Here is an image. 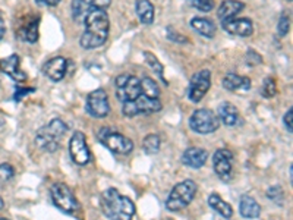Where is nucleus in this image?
<instances>
[{
  "label": "nucleus",
  "mask_w": 293,
  "mask_h": 220,
  "mask_svg": "<svg viewBox=\"0 0 293 220\" xmlns=\"http://www.w3.org/2000/svg\"><path fill=\"white\" fill-rule=\"evenodd\" d=\"M85 31L81 36V46L84 49H97L109 39L110 31V19L104 9H97L89 12L84 18Z\"/></svg>",
  "instance_id": "1"
},
{
  "label": "nucleus",
  "mask_w": 293,
  "mask_h": 220,
  "mask_svg": "<svg viewBox=\"0 0 293 220\" xmlns=\"http://www.w3.org/2000/svg\"><path fill=\"white\" fill-rule=\"evenodd\" d=\"M100 207L110 220H132L135 216L134 201L122 195L117 190H106L100 197Z\"/></svg>",
  "instance_id": "2"
},
{
  "label": "nucleus",
  "mask_w": 293,
  "mask_h": 220,
  "mask_svg": "<svg viewBox=\"0 0 293 220\" xmlns=\"http://www.w3.org/2000/svg\"><path fill=\"white\" fill-rule=\"evenodd\" d=\"M198 186L192 179L179 182L167 197L166 208L170 211H179L182 208L188 207L192 203V200L195 198Z\"/></svg>",
  "instance_id": "3"
},
{
  "label": "nucleus",
  "mask_w": 293,
  "mask_h": 220,
  "mask_svg": "<svg viewBox=\"0 0 293 220\" xmlns=\"http://www.w3.org/2000/svg\"><path fill=\"white\" fill-rule=\"evenodd\" d=\"M100 143L116 154H129L134 150V143L120 132L112 131L110 128H103L99 132Z\"/></svg>",
  "instance_id": "4"
},
{
  "label": "nucleus",
  "mask_w": 293,
  "mask_h": 220,
  "mask_svg": "<svg viewBox=\"0 0 293 220\" xmlns=\"http://www.w3.org/2000/svg\"><path fill=\"white\" fill-rule=\"evenodd\" d=\"M189 127L193 132H197L200 135H208L218 130L220 120L213 110L198 109L189 117Z\"/></svg>",
  "instance_id": "5"
},
{
  "label": "nucleus",
  "mask_w": 293,
  "mask_h": 220,
  "mask_svg": "<svg viewBox=\"0 0 293 220\" xmlns=\"http://www.w3.org/2000/svg\"><path fill=\"white\" fill-rule=\"evenodd\" d=\"M163 107V104L160 102V99H151L147 96L141 94L138 99L123 103L122 106V113L125 116H138V115H153L160 112Z\"/></svg>",
  "instance_id": "6"
},
{
  "label": "nucleus",
  "mask_w": 293,
  "mask_h": 220,
  "mask_svg": "<svg viewBox=\"0 0 293 220\" xmlns=\"http://www.w3.org/2000/svg\"><path fill=\"white\" fill-rule=\"evenodd\" d=\"M116 97L123 102H132L135 99H138L142 94V88H141V79L134 77L131 74H120L116 78Z\"/></svg>",
  "instance_id": "7"
},
{
  "label": "nucleus",
  "mask_w": 293,
  "mask_h": 220,
  "mask_svg": "<svg viewBox=\"0 0 293 220\" xmlns=\"http://www.w3.org/2000/svg\"><path fill=\"white\" fill-rule=\"evenodd\" d=\"M51 200L53 204L57 208H60L62 211L72 214L79 208V203H78L77 197L71 191V188L68 185H64L62 182H57L51 186Z\"/></svg>",
  "instance_id": "8"
},
{
  "label": "nucleus",
  "mask_w": 293,
  "mask_h": 220,
  "mask_svg": "<svg viewBox=\"0 0 293 220\" xmlns=\"http://www.w3.org/2000/svg\"><path fill=\"white\" fill-rule=\"evenodd\" d=\"M211 87V72L208 69H201L192 75L188 88V97L192 103H200Z\"/></svg>",
  "instance_id": "9"
},
{
  "label": "nucleus",
  "mask_w": 293,
  "mask_h": 220,
  "mask_svg": "<svg viewBox=\"0 0 293 220\" xmlns=\"http://www.w3.org/2000/svg\"><path fill=\"white\" fill-rule=\"evenodd\" d=\"M85 109L92 117L102 119V117L107 116L110 113V104H109L107 92L103 88L91 91L87 97Z\"/></svg>",
  "instance_id": "10"
},
{
  "label": "nucleus",
  "mask_w": 293,
  "mask_h": 220,
  "mask_svg": "<svg viewBox=\"0 0 293 220\" xmlns=\"http://www.w3.org/2000/svg\"><path fill=\"white\" fill-rule=\"evenodd\" d=\"M69 153H71L74 163H77L79 166H85L91 160V153H89L87 138H85L84 132H81V131L74 132V135L71 137V141H69Z\"/></svg>",
  "instance_id": "11"
},
{
  "label": "nucleus",
  "mask_w": 293,
  "mask_h": 220,
  "mask_svg": "<svg viewBox=\"0 0 293 220\" xmlns=\"http://www.w3.org/2000/svg\"><path fill=\"white\" fill-rule=\"evenodd\" d=\"M233 153L227 148H218L213 155V165L217 176L224 182H229L233 172Z\"/></svg>",
  "instance_id": "12"
},
{
  "label": "nucleus",
  "mask_w": 293,
  "mask_h": 220,
  "mask_svg": "<svg viewBox=\"0 0 293 220\" xmlns=\"http://www.w3.org/2000/svg\"><path fill=\"white\" fill-rule=\"evenodd\" d=\"M112 0H72V16L78 22H84V18L92 11L97 9H107L110 6Z\"/></svg>",
  "instance_id": "13"
},
{
  "label": "nucleus",
  "mask_w": 293,
  "mask_h": 220,
  "mask_svg": "<svg viewBox=\"0 0 293 220\" xmlns=\"http://www.w3.org/2000/svg\"><path fill=\"white\" fill-rule=\"evenodd\" d=\"M43 72L44 75L49 78L53 82H59L62 81L68 72V60L62 56H56L50 60H47L43 66Z\"/></svg>",
  "instance_id": "14"
},
{
  "label": "nucleus",
  "mask_w": 293,
  "mask_h": 220,
  "mask_svg": "<svg viewBox=\"0 0 293 220\" xmlns=\"http://www.w3.org/2000/svg\"><path fill=\"white\" fill-rule=\"evenodd\" d=\"M39 25H40V16L34 15L32 18L29 16L28 19L24 21V24L16 29V37L21 41L25 43H37L39 40Z\"/></svg>",
  "instance_id": "15"
},
{
  "label": "nucleus",
  "mask_w": 293,
  "mask_h": 220,
  "mask_svg": "<svg viewBox=\"0 0 293 220\" xmlns=\"http://www.w3.org/2000/svg\"><path fill=\"white\" fill-rule=\"evenodd\" d=\"M221 26L224 28L226 33L232 36H239V37H249L254 34V24L248 18L241 19H230L226 22H221Z\"/></svg>",
  "instance_id": "16"
},
{
  "label": "nucleus",
  "mask_w": 293,
  "mask_h": 220,
  "mask_svg": "<svg viewBox=\"0 0 293 220\" xmlns=\"http://www.w3.org/2000/svg\"><path fill=\"white\" fill-rule=\"evenodd\" d=\"M19 62H21V59H19L18 54H11L9 57L0 60V71H2L3 74L9 75L13 81L22 82V81L26 79V75L25 72L21 69V64H19Z\"/></svg>",
  "instance_id": "17"
},
{
  "label": "nucleus",
  "mask_w": 293,
  "mask_h": 220,
  "mask_svg": "<svg viewBox=\"0 0 293 220\" xmlns=\"http://www.w3.org/2000/svg\"><path fill=\"white\" fill-rule=\"evenodd\" d=\"M217 117L220 122H223L226 127H236L241 122L238 107L230 102H223L217 109Z\"/></svg>",
  "instance_id": "18"
},
{
  "label": "nucleus",
  "mask_w": 293,
  "mask_h": 220,
  "mask_svg": "<svg viewBox=\"0 0 293 220\" xmlns=\"http://www.w3.org/2000/svg\"><path fill=\"white\" fill-rule=\"evenodd\" d=\"M207 159H208L207 150L200 147H191L182 155V163L191 169H200L207 163Z\"/></svg>",
  "instance_id": "19"
},
{
  "label": "nucleus",
  "mask_w": 293,
  "mask_h": 220,
  "mask_svg": "<svg viewBox=\"0 0 293 220\" xmlns=\"http://www.w3.org/2000/svg\"><path fill=\"white\" fill-rule=\"evenodd\" d=\"M243 9H245V3L239 0H223L217 9V16L220 22H226L230 19H235V16L242 12Z\"/></svg>",
  "instance_id": "20"
},
{
  "label": "nucleus",
  "mask_w": 293,
  "mask_h": 220,
  "mask_svg": "<svg viewBox=\"0 0 293 220\" xmlns=\"http://www.w3.org/2000/svg\"><path fill=\"white\" fill-rule=\"evenodd\" d=\"M239 211L245 219H258L261 214V207L251 195H242L239 201Z\"/></svg>",
  "instance_id": "21"
},
{
  "label": "nucleus",
  "mask_w": 293,
  "mask_h": 220,
  "mask_svg": "<svg viewBox=\"0 0 293 220\" xmlns=\"http://www.w3.org/2000/svg\"><path fill=\"white\" fill-rule=\"evenodd\" d=\"M223 87L229 91H248L251 88V79L238 74H227L223 78Z\"/></svg>",
  "instance_id": "22"
},
{
  "label": "nucleus",
  "mask_w": 293,
  "mask_h": 220,
  "mask_svg": "<svg viewBox=\"0 0 293 220\" xmlns=\"http://www.w3.org/2000/svg\"><path fill=\"white\" fill-rule=\"evenodd\" d=\"M191 26L205 39H213L216 36V24L208 18H200V16L192 18Z\"/></svg>",
  "instance_id": "23"
},
{
  "label": "nucleus",
  "mask_w": 293,
  "mask_h": 220,
  "mask_svg": "<svg viewBox=\"0 0 293 220\" xmlns=\"http://www.w3.org/2000/svg\"><path fill=\"white\" fill-rule=\"evenodd\" d=\"M36 144H37L39 148L47 151V153H54V151H57L59 147H60V140L51 137L50 134L44 132L43 130H40L39 132H37V137H36Z\"/></svg>",
  "instance_id": "24"
},
{
  "label": "nucleus",
  "mask_w": 293,
  "mask_h": 220,
  "mask_svg": "<svg viewBox=\"0 0 293 220\" xmlns=\"http://www.w3.org/2000/svg\"><path fill=\"white\" fill-rule=\"evenodd\" d=\"M137 15L140 18L141 24L151 25L154 22V6L150 0H137L135 3Z\"/></svg>",
  "instance_id": "25"
},
{
  "label": "nucleus",
  "mask_w": 293,
  "mask_h": 220,
  "mask_svg": "<svg viewBox=\"0 0 293 220\" xmlns=\"http://www.w3.org/2000/svg\"><path fill=\"white\" fill-rule=\"evenodd\" d=\"M208 206L213 208L214 211H217L221 217L224 219H230L233 216V208L229 203H226L218 194H211L208 197Z\"/></svg>",
  "instance_id": "26"
},
{
  "label": "nucleus",
  "mask_w": 293,
  "mask_h": 220,
  "mask_svg": "<svg viewBox=\"0 0 293 220\" xmlns=\"http://www.w3.org/2000/svg\"><path fill=\"white\" fill-rule=\"evenodd\" d=\"M41 130L44 131V132H47V134H50L51 137L60 140L64 134L68 132V125L64 123L62 119L56 117V119H51L50 122H49L46 127H43Z\"/></svg>",
  "instance_id": "27"
},
{
  "label": "nucleus",
  "mask_w": 293,
  "mask_h": 220,
  "mask_svg": "<svg viewBox=\"0 0 293 220\" xmlns=\"http://www.w3.org/2000/svg\"><path fill=\"white\" fill-rule=\"evenodd\" d=\"M141 88H142V96H147V97H151V99H158L160 97V87H158L157 81H154L153 78H141Z\"/></svg>",
  "instance_id": "28"
},
{
  "label": "nucleus",
  "mask_w": 293,
  "mask_h": 220,
  "mask_svg": "<svg viewBox=\"0 0 293 220\" xmlns=\"http://www.w3.org/2000/svg\"><path fill=\"white\" fill-rule=\"evenodd\" d=\"M142 147H144V151L147 154H155L158 153L160 147H161V138L158 134H150L144 138L142 141Z\"/></svg>",
  "instance_id": "29"
},
{
  "label": "nucleus",
  "mask_w": 293,
  "mask_h": 220,
  "mask_svg": "<svg viewBox=\"0 0 293 220\" xmlns=\"http://www.w3.org/2000/svg\"><path fill=\"white\" fill-rule=\"evenodd\" d=\"M142 54H144V57H145V60H147L148 66H150L154 72L160 77V79H161L165 84H167V79L165 78V68L161 65V62H160L151 52H144Z\"/></svg>",
  "instance_id": "30"
},
{
  "label": "nucleus",
  "mask_w": 293,
  "mask_h": 220,
  "mask_svg": "<svg viewBox=\"0 0 293 220\" xmlns=\"http://www.w3.org/2000/svg\"><path fill=\"white\" fill-rule=\"evenodd\" d=\"M267 197L273 203H276L279 206H283V203H284V191L280 185H274V186L268 188Z\"/></svg>",
  "instance_id": "31"
},
{
  "label": "nucleus",
  "mask_w": 293,
  "mask_h": 220,
  "mask_svg": "<svg viewBox=\"0 0 293 220\" xmlns=\"http://www.w3.org/2000/svg\"><path fill=\"white\" fill-rule=\"evenodd\" d=\"M276 94H277L276 81L271 77L266 78V81H264V84H263V96H264L266 99H273Z\"/></svg>",
  "instance_id": "32"
},
{
  "label": "nucleus",
  "mask_w": 293,
  "mask_h": 220,
  "mask_svg": "<svg viewBox=\"0 0 293 220\" xmlns=\"http://www.w3.org/2000/svg\"><path fill=\"white\" fill-rule=\"evenodd\" d=\"M188 3L201 12H210L214 9V0H188Z\"/></svg>",
  "instance_id": "33"
},
{
  "label": "nucleus",
  "mask_w": 293,
  "mask_h": 220,
  "mask_svg": "<svg viewBox=\"0 0 293 220\" xmlns=\"http://www.w3.org/2000/svg\"><path fill=\"white\" fill-rule=\"evenodd\" d=\"M13 176H15V169H13V166L8 165V163H2V165H0V183L11 181Z\"/></svg>",
  "instance_id": "34"
},
{
  "label": "nucleus",
  "mask_w": 293,
  "mask_h": 220,
  "mask_svg": "<svg viewBox=\"0 0 293 220\" xmlns=\"http://www.w3.org/2000/svg\"><path fill=\"white\" fill-rule=\"evenodd\" d=\"M289 28H290V19L289 16L286 15H281L280 19H279V25H277V33L280 37H284L287 33H289Z\"/></svg>",
  "instance_id": "35"
},
{
  "label": "nucleus",
  "mask_w": 293,
  "mask_h": 220,
  "mask_svg": "<svg viewBox=\"0 0 293 220\" xmlns=\"http://www.w3.org/2000/svg\"><path fill=\"white\" fill-rule=\"evenodd\" d=\"M246 64H248L249 66L261 64V56H259V54H256L254 50H249V52L246 53Z\"/></svg>",
  "instance_id": "36"
},
{
  "label": "nucleus",
  "mask_w": 293,
  "mask_h": 220,
  "mask_svg": "<svg viewBox=\"0 0 293 220\" xmlns=\"http://www.w3.org/2000/svg\"><path fill=\"white\" fill-rule=\"evenodd\" d=\"M283 122H284V127L287 128V131H289V132H292L293 131V110L292 109H289V110H287V113H286L284 117H283Z\"/></svg>",
  "instance_id": "37"
},
{
  "label": "nucleus",
  "mask_w": 293,
  "mask_h": 220,
  "mask_svg": "<svg viewBox=\"0 0 293 220\" xmlns=\"http://www.w3.org/2000/svg\"><path fill=\"white\" fill-rule=\"evenodd\" d=\"M167 36H169V39L173 40V41H178V43H186V37L179 36L178 33H175L172 28H167Z\"/></svg>",
  "instance_id": "38"
},
{
  "label": "nucleus",
  "mask_w": 293,
  "mask_h": 220,
  "mask_svg": "<svg viewBox=\"0 0 293 220\" xmlns=\"http://www.w3.org/2000/svg\"><path fill=\"white\" fill-rule=\"evenodd\" d=\"M40 6H47V8H54L60 3V0H36Z\"/></svg>",
  "instance_id": "39"
},
{
  "label": "nucleus",
  "mask_w": 293,
  "mask_h": 220,
  "mask_svg": "<svg viewBox=\"0 0 293 220\" xmlns=\"http://www.w3.org/2000/svg\"><path fill=\"white\" fill-rule=\"evenodd\" d=\"M34 88H25V90H22V88H19V91H16V94H15V100L18 102V100H21L22 97H24V94H28V92H32Z\"/></svg>",
  "instance_id": "40"
},
{
  "label": "nucleus",
  "mask_w": 293,
  "mask_h": 220,
  "mask_svg": "<svg viewBox=\"0 0 293 220\" xmlns=\"http://www.w3.org/2000/svg\"><path fill=\"white\" fill-rule=\"evenodd\" d=\"M5 33H6V26H5V22H3V19H2V16H0V40L3 39V36H5Z\"/></svg>",
  "instance_id": "41"
},
{
  "label": "nucleus",
  "mask_w": 293,
  "mask_h": 220,
  "mask_svg": "<svg viewBox=\"0 0 293 220\" xmlns=\"http://www.w3.org/2000/svg\"><path fill=\"white\" fill-rule=\"evenodd\" d=\"M3 207H5V203H3V198L0 197V210H2Z\"/></svg>",
  "instance_id": "42"
},
{
  "label": "nucleus",
  "mask_w": 293,
  "mask_h": 220,
  "mask_svg": "<svg viewBox=\"0 0 293 220\" xmlns=\"http://www.w3.org/2000/svg\"><path fill=\"white\" fill-rule=\"evenodd\" d=\"M0 220H9V219H5V217H0Z\"/></svg>",
  "instance_id": "43"
},
{
  "label": "nucleus",
  "mask_w": 293,
  "mask_h": 220,
  "mask_svg": "<svg viewBox=\"0 0 293 220\" xmlns=\"http://www.w3.org/2000/svg\"><path fill=\"white\" fill-rule=\"evenodd\" d=\"M289 2H292V0H289Z\"/></svg>",
  "instance_id": "44"
}]
</instances>
